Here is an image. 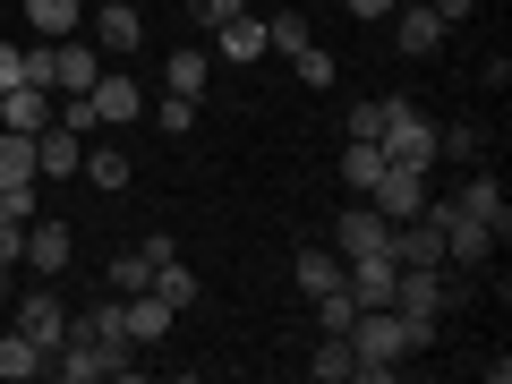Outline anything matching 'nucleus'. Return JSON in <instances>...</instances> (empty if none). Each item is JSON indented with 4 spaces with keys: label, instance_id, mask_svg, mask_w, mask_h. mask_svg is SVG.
Here are the masks:
<instances>
[{
    "label": "nucleus",
    "instance_id": "obj_1",
    "mask_svg": "<svg viewBox=\"0 0 512 384\" xmlns=\"http://www.w3.org/2000/svg\"><path fill=\"white\" fill-rule=\"evenodd\" d=\"M350 350H359V384H384L402 359H419L427 342H419L393 308H359V316H350Z\"/></svg>",
    "mask_w": 512,
    "mask_h": 384
},
{
    "label": "nucleus",
    "instance_id": "obj_2",
    "mask_svg": "<svg viewBox=\"0 0 512 384\" xmlns=\"http://www.w3.org/2000/svg\"><path fill=\"white\" fill-rule=\"evenodd\" d=\"M376 146H384V163H410V171H427V163H436V120H427L419 103H402V94H384Z\"/></svg>",
    "mask_w": 512,
    "mask_h": 384
},
{
    "label": "nucleus",
    "instance_id": "obj_3",
    "mask_svg": "<svg viewBox=\"0 0 512 384\" xmlns=\"http://www.w3.org/2000/svg\"><path fill=\"white\" fill-rule=\"evenodd\" d=\"M384 248H393V222H384L367 197H350L342 214H333V256H342V265H359V256H384Z\"/></svg>",
    "mask_w": 512,
    "mask_h": 384
},
{
    "label": "nucleus",
    "instance_id": "obj_4",
    "mask_svg": "<svg viewBox=\"0 0 512 384\" xmlns=\"http://www.w3.org/2000/svg\"><path fill=\"white\" fill-rule=\"evenodd\" d=\"M86 111H94V128H128L137 111H146V86H137V77H120V69H103V77L86 86Z\"/></svg>",
    "mask_w": 512,
    "mask_h": 384
},
{
    "label": "nucleus",
    "instance_id": "obj_5",
    "mask_svg": "<svg viewBox=\"0 0 512 384\" xmlns=\"http://www.w3.org/2000/svg\"><path fill=\"white\" fill-rule=\"evenodd\" d=\"M86 35H94V52H103V60H128L137 43H146V18H137L128 0H94V26H86Z\"/></svg>",
    "mask_w": 512,
    "mask_h": 384
},
{
    "label": "nucleus",
    "instance_id": "obj_6",
    "mask_svg": "<svg viewBox=\"0 0 512 384\" xmlns=\"http://www.w3.org/2000/svg\"><path fill=\"white\" fill-rule=\"evenodd\" d=\"M367 205H376L384 222H410L427 205V171H410V163H384V180L367 188Z\"/></svg>",
    "mask_w": 512,
    "mask_h": 384
},
{
    "label": "nucleus",
    "instance_id": "obj_7",
    "mask_svg": "<svg viewBox=\"0 0 512 384\" xmlns=\"http://www.w3.org/2000/svg\"><path fill=\"white\" fill-rule=\"evenodd\" d=\"M436 214H444V265H487V256H495V231L470 222L453 197H436Z\"/></svg>",
    "mask_w": 512,
    "mask_h": 384
},
{
    "label": "nucleus",
    "instance_id": "obj_8",
    "mask_svg": "<svg viewBox=\"0 0 512 384\" xmlns=\"http://www.w3.org/2000/svg\"><path fill=\"white\" fill-rule=\"evenodd\" d=\"M94 77H103V52H94V35H60V43H52V94H86Z\"/></svg>",
    "mask_w": 512,
    "mask_h": 384
},
{
    "label": "nucleus",
    "instance_id": "obj_9",
    "mask_svg": "<svg viewBox=\"0 0 512 384\" xmlns=\"http://www.w3.org/2000/svg\"><path fill=\"white\" fill-rule=\"evenodd\" d=\"M60 120V94L52 86H9L0 94V128H18V137H43Z\"/></svg>",
    "mask_w": 512,
    "mask_h": 384
},
{
    "label": "nucleus",
    "instance_id": "obj_10",
    "mask_svg": "<svg viewBox=\"0 0 512 384\" xmlns=\"http://www.w3.org/2000/svg\"><path fill=\"white\" fill-rule=\"evenodd\" d=\"M77 163H86V137H77L69 120H52L35 137V180H77Z\"/></svg>",
    "mask_w": 512,
    "mask_h": 384
},
{
    "label": "nucleus",
    "instance_id": "obj_11",
    "mask_svg": "<svg viewBox=\"0 0 512 384\" xmlns=\"http://www.w3.org/2000/svg\"><path fill=\"white\" fill-rule=\"evenodd\" d=\"M18 333L43 350H60V333H69V308H60V291H18Z\"/></svg>",
    "mask_w": 512,
    "mask_h": 384
},
{
    "label": "nucleus",
    "instance_id": "obj_12",
    "mask_svg": "<svg viewBox=\"0 0 512 384\" xmlns=\"http://www.w3.org/2000/svg\"><path fill=\"white\" fill-rule=\"evenodd\" d=\"M453 205H461V214H470V222H487V231H495V239H504V231H512V197H504V180H495V171H478V180H470V188H461V197H453Z\"/></svg>",
    "mask_w": 512,
    "mask_h": 384
},
{
    "label": "nucleus",
    "instance_id": "obj_13",
    "mask_svg": "<svg viewBox=\"0 0 512 384\" xmlns=\"http://www.w3.org/2000/svg\"><path fill=\"white\" fill-rule=\"evenodd\" d=\"M69 248H77V239H69V222H43V214H35V222H26V248H18V256L35 265L43 282H52L60 265H69Z\"/></svg>",
    "mask_w": 512,
    "mask_h": 384
},
{
    "label": "nucleus",
    "instance_id": "obj_14",
    "mask_svg": "<svg viewBox=\"0 0 512 384\" xmlns=\"http://www.w3.org/2000/svg\"><path fill=\"white\" fill-rule=\"evenodd\" d=\"M393 18H402V26H393V43H402L410 60H427V52H436V43H444V18H436V9H427V0H402Z\"/></svg>",
    "mask_w": 512,
    "mask_h": 384
},
{
    "label": "nucleus",
    "instance_id": "obj_15",
    "mask_svg": "<svg viewBox=\"0 0 512 384\" xmlns=\"http://www.w3.org/2000/svg\"><path fill=\"white\" fill-rule=\"evenodd\" d=\"M308 376H316V384H359V350H350V333H316Z\"/></svg>",
    "mask_w": 512,
    "mask_h": 384
},
{
    "label": "nucleus",
    "instance_id": "obj_16",
    "mask_svg": "<svg viewBox=\"0 0 512 384\" xmlns=\"http://www.w3.org/2000/svg\"><path fill=\"white\" fill-rule=\"evenodd\" d=\"M26 9V26H35L43 43H60V35H86V0H18Z\"/></svg>",
    "mask_w": 512,
    "mask_h": 384
},
{
    "label": "nucleus",
    "instance_id": "obj_17",
    "mask_svg": "<svg viewBox=\"0 0 512 384\" xmlns=\"http://www.w3.org/2000/svg\"><path fill=\"white\" fill-rule=\"evenodd\" d=\"M214 35H222V60H239V69L274 52V43H265V18H248V9H231V18H222Z\"/></svg>",
    "mask_w": 512,
    "mask_h": 384
},
{
    "label": "nucleus",
    "instance_id": "obj_18",
    "mask_svg": "<svg viewBox=\"0 0 512 384\" xmlns=\"http://www.w3.org/2000/svg\"><path fill=\"white\" fill-rule=\"evenodd\" d=\"M128 342H137V350H163L171 342V308L154 291H128Z\"/></svg>",
    "mask_w": 512,
    "mask_h": 384
},
{
    "label": "nucleus",
    "instance_id": "obj_19",
    "mask_svg": "<svg viewBox=\"0 0 512 384\" xmlns=\"http://www.w3.org/2000/svg\"><path fill=\"white\" fill-rule=\"evenodd\" d=\"M205 86H214V60H205L197 43L163 60V94H188V103H205Z\"/></svg>",
    "mask_w": 512,
    "mask_h": 384
},
{
    "label": "nucleus",
    "instance_id": "obj_20",
    "mask_svg": "<svg viewBox=\"0 0 512 384\" xmlns=\"http://www.w3.org/2000/svg\"><path fill=\"white\" fill-rule=\"evenodd\" d=\"M0 376H9V384H26V376H52V350H43V342H26V333L9 325V333H0Z\"/></svg>",
    "mask_w": 512,
    "mask_h": 384
},
{
    "label": "nucleus",
    "instance_id": "obj_21",
    "mask_svg": "<svg viewBox=\"0 0 512 384\" xmlns=\"http://www.w3.org/2000/svg\"><path fill=\"white\" fill-rule=\"evenodd\" d=\"M342 274H350V265H342V256H333V248H299L291 256V282H299V291H342Z\"/></svg>",
    "mask_w": 512,
    "mask_h": 384
},
{
    "label": "nucleus",
    "instance_id": "obj_22",
    "mask_svg": "<svg viewBox=\"0 0 512 384\" xmlns=\"http://www.w3.org/2000/svg\"><path fill=\"white\" fill-rule=\"evenodd\" d=\"M146 291H154V299H163V308H171V316H180V308H197V299H205V282H197V274H188L180 256H163V265H154V282H146Z\"/></svg>",
    "mask_w": 512,
    "mask_h": 384
},
{
    "label": "nucleus",
    "instance_id": "obj_23",
    "mask_svg": "<svg viewBox=\"0 0 512 384\" xmlns=\"http://www.w3.org/2000/svg\"><path fill=\"white\" fill-rule=\"evenodd\" d=\"M342 180H350V197H367V188L384 180V146H376V137H350V154H342Z\"/></svg>",
    "mask_w": 512,
    "mask_h": 384
},
{
    "label": "nucleus",
    "instance_id": "obj_24",
    "mask_svg": "<svg viewBox=\"0 0 512 384\" xmlns=\"http://www.w3.org/2000/svg\"><path fill=\"white\" fill-rule=\"evenodd\" d=\"M77 171H86V180L103 188V197H120V188L137 180V163H128V154H111V146H94V154H86V163H77Z\"/></svg>",
    "mask_w": 512,
    "mask_h": 384
},
{
    "label": "nucleus",
    "instance_id": "obj_25",
    "mask_svg": "<svg viewBox=\"0 0 512 384\" xmlns=\"http://www.w3.org/2000/svg\"><path fill=\"white\" fill-rule=\"evenodd\" d=\"M69 325L103 333V342H128V299H120V291H111V299H86V316H69Z\"/></svg>",
    "mask_w": 512,
    "mask_h": 384
},
{
    "label": "nucleus",
    "instance_id": "obj_26",
    "mask_svg": "<svg viewBox=\"0 0 512 384\" xmlns=\"http://www.w3.org/2000/svg\"><path fill=\"white\" fill-rule=\"evenodd\" d=\"M26 180H35V137L0 128V188H26Z\"/></svg>",
    "mask_w": 512,
    "mask_h": 384
},
{
    "label": "nucleus",
    "instance_id": "obj_27",
    "mask_svg": "<svg viewBox=\"0 0 512 384\" xmlns=\"http://www.w3.org/2000/svg\"><path fill=\"white\" fill-rule=\"evenodd\" d=\"M291 69H299V86H333V77H342V60H333L325 43H299V52H291Z\"/></svg>",
    "mask_w": 512,
    "mask_h": 384
},
{
    "label": "nucleus",
    "instance_id": "obj_28",
    "mask_svg": "<svg viewBox=\"0 0 512 384\" xmlns=\"http://www.w3.org/2000/svg\"><path fill=\"white\" fill-rule=\"evenodd\" d=\"M308 308H316V333H350V316H359V299H350V291H316Z\"/></svg>",
    "mask_w": 512,
    "mask_h": 384
},
{
    "label": "nucleus",
    "instance_id": "obj_29",
    "mask_svg": "<svg viewBox=\"0 0 512 384\" xmlns=\"http://www.w3.org/2000/svg\"><path fill=\"white\" fill-rule=\"evenodd\" d=\"M146 282H154V256H146V248L111 256V291H120V299H128V291H146Z\"/></svg>",
    "mask_w": 512,
    "mask_h": 384
},
{
    "label": "nucleus",
    "instance_id": "obj_30",
    "mask_svg": "<svg viewBox=\"0 0 512 384\" xmlns=\"http://www.w3.org/2000/svg\"><path fill=\"white\" fill-rule=\"evenodd\" d=\"M436 154H453V163H478V128H470V120L436 128Z\"/></svg>",
    "mask_w": 512,
    "mask_h": 384
},
{
    "label": "nucleus",
    "instance_id": "obj_31",
    "mask_svg": "<svg viewBox=\"0 0 512 384\" xmlns=\"http://www.w3.org/2000/svg\"><path fill=\"white\" fill-rule=\"evenodd\" d=\"M154 120H163V137H188V128H197V103H188V94H163Z\"/></svg>",
    "mask_w": 512,
    "mask_h": 384
},
{
    "label": "nucleus",
    "instance_id": "obj_32",
    "mask_svg": "<svg viewBox=\"0 0 512 384\" xmlns=\"http://www.w3.org/2000/svg\"><path fill=\"white\" fill-rule=\"evenodd\" d=\"M265 43H274V52H299V43H308V18H265Z\"/></svg>",
    "mask_w": 512,
    "mask_h": 384
},
{
    "label": "nucleus",
    "instance_id": "obj_33",
    "mask_svg": "<svg viewBox=\"0 0 512 384\" xmlns=\"http://www.w3.org/2000/svg\"><path fill=\"white\" fill-rule=\"evenodd\" d=\"M231 9H248V0H188V18H197V26H205V35H214V26H222V18H231Z\"/></svg>",
    "mask_w": 512,
    "mask_h": 384
},
{
    "label": "nucleus",
    "instance_id": "obj_34",
    "mask_svg": "<svg viewBox=\"0 0 512 384\" xmlns=\"http://www.w3.org/2000/svg\"><path fill=\"white\" fill-rule=\"evenodd\" d=\"M9 86H26V52H18V43H0V94H9Z\"/></svg>",
    "mask_w": 512,
    "mask_h": 384
},
{
    "label": "nucleus",
    "instance_id": "obj_35",
    "mask_svg": "<svg viewBox=\"0 0 512 384\" xmlns=\"http://www.w3.org/2000/svg\"><path fill=\"white\" fill-rule=\"evenodd\" d=\"M427 9H436V18H444V35H453V26H461V18H470L478 0H427Z\"/></svg>",
    "mask_w": 512,
    "mask_h": 384
},
{
    "label": "nucleus",
    "instance_id": "obj_36",
    "mask_svg": "<svg viewBox=\"0 0 512 384\" xmlns=\"http://www.w3.org/2000/svg\"><path fill=\"white\" fill-rule=\"evenodd\" d=\"M402 0H350V18H393Z\"/></svg>",
    "mask_w": 512,
    "mask_h": 384
},
{
    "label": "nucleus",
    "instance_id": "obj_37",
    "mask_svg": "<svg viewBox=\"0 0 512 384\" xmlns=\"http://www.w3.org/2000/svg\"><path fill=\"white\" fill-rule=\"evenodd\" d=\"M0 299H9V256H0Z\"/></svg>",
    "mask_w": 512,
    "mask_h": 384
}]
</instances>
